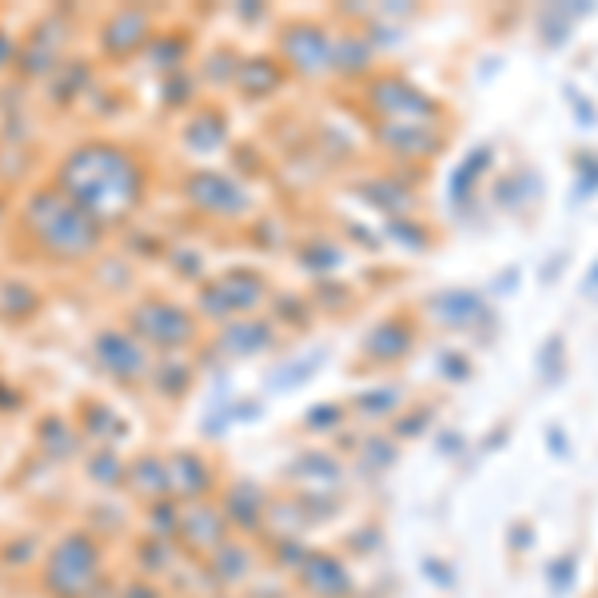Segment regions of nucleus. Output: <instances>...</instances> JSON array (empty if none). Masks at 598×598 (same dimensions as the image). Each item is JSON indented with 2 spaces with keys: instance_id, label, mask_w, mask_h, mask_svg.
I'll use <instances>...</instances> for the list:
<instances>
[{
  "instance_id": "obj_7",
  "label": "nucleus",
  "mask_w": 598,
  "mask_h": 598,
  "mask_svg": "<svg viewBox=\"0 0 598 598\" xmlns=\"http://www.w3.org/2000/svg\"><path fill=\"white\" fill-rule=\"evenodd\" d=\"M140 40H144V16L140 12H124V16L112 20V28H108V48L112 52H128Z\"/></svg>"
},
{
  "instance_id": "obj_14",
  "label": "nucleus",
  "mask_w": 598,
  "mask_h": 598,
  "mask_svg": "<svg viewBox=\"0 0 598 598\" xmlns=\"http://www.w3.org/2000/svg\"><path fill=\"white\" fill-rule=\"evenodd\" d=\"M567 447H571V443L563 439V431H559V427H551V451L563 459V455H567Z\"/></svg>"
},
{
  "instance_id": "obj_3",
  "label": "nucleus",
  "mask_w": 598,
  "mask_h": 598,
  "mask_svg": "<svg viewBox=\"0 0 598 598\" xmlns=\"http://www.w3.org/2000/svg\"><path fill=\"white\" fill-rule=\"evenodd\" d=\"M88 579H92V551L84 543H64L52 559V587H60L64 595H80Z\"/></svg>"
},
{
  "instance_id": "obj_11",
  "label": "nucleus",
  "mask_w": 598,
  "mask_h": 598,
  "mask_svg": "<svg viewBox=\"0 0 598 598\" xmlns=\"http://www.w3.org/2000/svg\"><path fill=\"white\" fill-rule=\"evenodd\" d=\"M423 575H427V583H435V587H455L451 563H443V559H435V555L423 559Z\"/></svg>"
},
{
  "instance_id": "obj_12",
  "label": "nucleus",
  "mask_w": 598,
  "mask_h": 598,
  "mask_svg": "<svg viewBox=\"0 0 598 598\" xmlns=\"http://www.w3.org/2000/svg\"><path fill=\"white\" fill-rule=\"evenodd\" d=\"M559 351H563V339L555 335V339H551V343L543 347V359H539V363H543V375H547V379H555V367H559Z\"/></svg>"
},
{
  "instance_id": "obj_6",
  "label": "nucleus",
  "mask_w": 598,
  "mask_h": 598,
  "mask_svg": "<svg viewBox=\"0 0 598 598\" xmlns=\"http://www.w3.org/2000/svg\"><path fill=\"white\" fill-rule=\"evenodd\" d=\"M100 355H104V363H108L112 371H120V375H136V371L144 367V355H140L128 339H120V335H104V339H100Z\"/></svg>"
},
{
  "instance_id": "obj_8",
  "label": "nucleus",
  "mask_w": 598,
  "mask_h": 598,
  "mask_svg": "<svg viewBox=\"0 0 598 598\" xmlns=\"http://www.w3.org/2000/svg\"><path fill=\"white\" fill-rule=\"evenodd\" d=\"M435 311H443L455 327H463L467 319H475V315H483V299L479 296H467V292H451V296L435 299Z\"/></svg>"
},
{
  "instance_id": "obj_15",
  "label": "nucleus",
  "mask_w": 598,
  "mask_h": 598,
  "mask_svg": "<svg viewBox=\"0 0 598 598\" xmlns=\"http://www.w3.org/2000/svg\"><path fill=\"white\" fill-rule=\"evenodd\" d=\"M595 288H598V264L591 268V276H587V296H595Z\"/></svg>"
},
{
  "instance_id": "obj_9",
  "label": "nucleus",
  "mask_w": 598,
  "mask_h": 598,
  "mask_svg": "<svg viewBox=\"0 0 598 598\" xmlns=\"http://www.w3.org/2000/svg\"><path fill=\"white\" fill-rule=\"evenodd\" d=\"M487 160H491V148H479L475 156H467V160H463V168H459V172H455V180H451V200H455V204H463L467 184H475V180H479V172L487 168Z\"/></svg>"
},
{
  "instance_id": "obj_10",
  "label": "nucleus",
  "mask_w": 598,
  "mask_h": 598,
  "mask_svg": "<svg viewBox=\"0 0 598 598\" xmlns=\"http://www.w3.org/2000/svg\"><path fill=\"white\" fill-rule=\"evenodd\" d=\"M575 571H579V555H563V559H555L551 563V591L555 595H563V591H571L575 587Z\"/></svg>"
},
{
  "instance_id": "obj_13",
  "label": "nucleus",
  "mask_w": 598,
  "mask_h": 598,
  "mask_svg": "<svg viewBox=\"0 0 598 598\" xmlns=\"http://www.w3.org/2000/svg\"><path fill=\"white\" fill-rule=\"evenodd\" d=\"M331 415H339V407H315V411H307V427H331L335 423Z\"/></svg>"
},
{
  "instance_id": "obj_4",
  "label": "nucleus",
  "mask_w": 598,
  "mask_h": 598,
  "mask_svg": "<svg viewBox=\"0 0 598 598\" xmlns=\"http://www.w3.org/2000/svg\"><path fill=\"white\" fill-rule=\"evenodd\" d=\"M136 319H152V323H140V331H148V335H156V339H164V343H180V339H188V319L176 311V307H164V303H152V307H144Z\"/></svg>"
},
{
  "instance_id": "obj_2",
  "label": "nucleus",
  "mask_w": 598,
  "mask_h": 598,
  "mask_svg": "<svg viewBox=\"0 0 598 598\" xmlns=\"http://www.w3.org/2000/svg\"><path fill=\"white\" fill-rule=\"evenodd\" d=\"M28 224L44 240L48 252L56 256H84L96 248V220L80 212L64 192H40L28 204Z\"/></svg>"
},
{
  "instance_id": "obj_5",
  "label": "nucleus",
  "mask_w": 598,
  "mask_h": 598,
  "mask_svg": "<svg viewBox=\"0 0 598 598\" xmlns=\"http://www.w3.org/2000/svg\"><path fill=\"white\" fill-rule=\"evenodd\" d=\"M303 571H307V587L319 591V595H339V591H347V571H343L335 559H327V555H311Z\"/></svg>"
},
{
  "instance_id": "obj_1",
  "label": "nucleus",
  "mask_w": 598,
  "mask_h": 598,
  "mask_svg": "<svg viewBox=\"0 0 598 598\" xmlns=\"http://www.w3.org/2000/svg\"><path fill=\"white\" fill-rule=\"evenodd\" d=\"M60 188L92 220H120L140 200V168L120 148L88 144L64 160Z\"/></svg>"
}]
</instances>
